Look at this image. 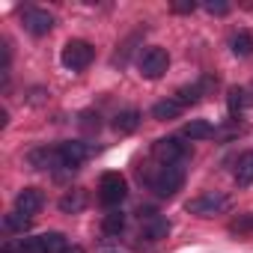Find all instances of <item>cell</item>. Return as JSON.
Returning <instances> with one entry per match:
<instances>
[{
  "instance_id": "obj_1",
  "label": "cell",
  "mask_w": 253,
  "mask_h": 253,
  "mask_svg": "<svg viewBox=\"0 0 253 253\" xmlns=\"http://www.w3.org/2000/svg\"><path fill=\"white\" fill-rule=\"evenodd\" d=\"M92 57H95V51H92V45L84 42V39H72V42H66V48H63V66L72 69V72L86 69V66L92 63Z\"/></svg>"
},
{
  "instance_id": "obj_2",
  "label": "cell",
  "mask_w": 253,
  "mask_h": 253,
  "mask_svg": "<svg viewBox=\"0 0 253 253\" xmlns=\"http://www.w3.org/2000/svg\"><path fill=\"white\" fill-rule=\"evenodd\" d=\"M125 194H128V185H125V179L119 173H104L101 182H98V200L104 206H119L125 200Z\"/></svg>"
},
{
  "instance_id": "obj_3",
  "label": "cell",
  "mask_w": 253,
  "mask_h": 253,
  "mask_svg": "<svg viewBox=\"0 0 253 253\" xmlns=\"http://www.w3.org/2000/svg\"><path fill=\"white\" fill-rule=\"evenodd\" d=\"M149 182H152V191H155L158 197H173V194L182 188L185 173H182L179 167H173V164H170V167H161V170H158Z\"/></svg>"
},
{
  "instance_id": "obj_4",
  "label": "cell",
  "mask_w": 253,
  "mask_h": 253,
  "mask_svg": "<svg viewBox=\"0 0 253 253\" xmlns=\"http://www.w3.org/2000/svg\"><path fill=\"white\" fill-rule=\"evenodd\" d=\"M167 66H170V54L164 48H146L143 57H140V75L149 78V81L161 78L167 72Z\"/></svg>"
},
{
  "instance_id": "obj_5",
  "label": "cell",
  "mask_w": 253,
  "mask_h": 253,
  "mask_svg": "<svg viewBox=\"0 0 253 253\" xmlns=\"http://www.w3.org/2000/svg\"><path fill=\"white\" fill-rule=\"evenodd\" d=\"M229 206V200L223 197V194H203V197H197V200H191L188 203V211L191 214H200V217H211L214 211H220V209H226Z\"/></svg>"
},
{
  "instance_id": "obj_6",
  "label": "cell",
  "mask_w": 253,
  "mask_h": 253,
  "mask_svg": "<svg viewBox=\"0 0 253 253\" xmlns=\"http://www.w3.org/2000/svg\"><path fill=\"white\" fill-rule=\"evenodd\" d=\"M152 152H155V158H158L164 167H170V164H176L179 158H185V143H179V137H164V140H158V143L152 146Z\"/></svg>"
},
{
  "instance_id": "obj_7",
  "label": "cell",
  "mask_w": 253,
  "mask_h": 253,
  "mask_svg": "<svg viewBox=\"0 0 253 253\" xmlns=\"http://www.w3.org/2000/svg\"><path fill=\"white\" fill-rule=\"evenodd\" d=\"M24 27H27L33 36H45V33H51L54 18H51V12H45V9H27V12H24Z\"/></svg>"
},
{
  "instance_id": "obj_8",
  "label": "cell",
  "mask_w": 253,
  "mask_h": 253,
  "mask_svg": "<svg viewBox=\"0 0 253 253\" xmlns=\"http://www.w3.org/2000/svg\"><path fill=\"white\" fill-rule=\"evenodd\" d=\"M42 206H45V194H42L39 188H24V191L15 197V209H18L21 214H27V217L36 214Z\"/></svg>"
},
{
  "instance_id": "obj_9",
  "label": "cell",
  "mask_w": 253,
  "mask_h": 253,
  "mask_svg": "<svg viewBox=\"0 0 253 253\" xmlns=\"http://www.w3.org/2000/svg\"><path fill=\"white\" fill-rule=\"evenodd\" d=\"M60 158H63V167L75 170V167H81L86 161V146L84 143H75V140L60 143Z\"/></svg>"
},
{
  "instance_id": "obj_10",
  "label": "cell",
  "mask_w": 253,
  "mask_h": 253,
  "mask_svg": "<svg viewBox=\"0 0 253 253\" xmlns=\"http://www.w3.org/2000/svg\"><path fill=\"white\" fill-rule=\"evenodd\" d=\"M30 164L36 170H51V167H63V158H60V149H36L30 152Z\"/></svg>"
},
{
  "instance_id": "obj_11",
  "label": "cell",
  "mask_w": 253,
  "mask_h": 253,
  "mask_svg": "<svg viewBox=\"0 0 253 253\" xmlns=\"http://www.w3.org/2000/svg\"><path fill=\"white\" fill-rule=\"evenodd\" d=\"M143 217H146V223H149V226H146V235H149V238H164V235L170 232V223H167L164 217H155L152 209L140 211V220H143Z\"/></svg>"
},
{
  "instance_id": "obj_12",
  "label": "cell",
  "mask_w": 253,
  "mask_h": 253,
  "mask_svg": "<svg viewBox=\"0 0 253 253\" xmlns=\"http://www.w3.org/2000/svg\"><path fill=\"white\" fill-rule=\"evenodd\" d=\"M137 125H140V113H137V110H122V113H116V119H113V128H116L119 134L137 131Z\"/></svg>"
},
{
  "instance_id": "obj_13",
  "label": "cell",
  "mask_w": 253,
  "mask_h": 253,
  "mask_svg": "<svg viewBox=\"0 0 253 253\" xmlns=\"http://www.w3.org/2000/svg\"><path fill=\"white\" fill-rule=\"evenodd\" d=\"M235 182H238L241 188L253 185V152H244V155L238 158V164H235Z\"/></svg>"
},
{
  "instance_id": "obj_14",
  "label": "cell",
  "mask_w": 253,
  "mask_h": 253,
  "mask_svg": "<svg viewBox=\"0 0 253 253\" xmlns=\"http://www.w3.org/2000/svg\"><path fill=\"white\" fill-rule=\"evenodd\" d=\"M214 134V128L206 122V119H191L188 125H185V137L188 140H206V137H211Z\"/></svg>"
},
{
  "instance_id": "obj_15",
  "label": "cell",
  "mask_w": 253,
  "mask_h": 253,
  "mask_svg": "<svg viewBox=\"0 0 253 253\" xmlns=\"http://www.w3.org/2000/svg\"><path fill=\"white\" fill-rule=\"evenodd\" d=\"M179 113H182V104H179L176 98H170V101H158V104L152 107V116H155V119H161V122L176 119Z\"/></svg>"
},
{
  "instance_id": "obj_16",
  "label": "cell",
  "mask_w": 253,
  "mask_h": 253,
  "mask_svg": "<svg viewBox=\"0 0 253 253\" xmlns=\"http://www.w3.org/2000/svg\"><path fill=\"white\" fill-rule=\"evenodd\" d=\"M86 206V194L81 191V188H75V191H69L63 200H60V209L63 211H81Z\"/></svg>"
},
{
  "instance_id": "obj_17",
  "label": "cell",
  "mask_w": 253,
  "mask_h": 253,
  "mask_svg": "<svg viewBox=\"0 0 253 253\" xmlns=\"http://www.w3.org/2000/svg\"><path fill=\"white\" fill-rule=\"evenodd\" d=\"M229 45H232V54H235V57L253 54V36H250V33H235V36L229 39Z\"/></svg>"
},
{
  "instance_id": "obj_18",
  "label": "cell",
  "mask_w": 253,
  "mask_h": 253,
  "mask_svg": "<svg viewBox=\"0 0 253 253\" xmlns=\"http://www.w3.org/2000/svg\"><path fill=\"white\" fill-rule=\"evenodd\" d=\"M39 238H42V244H45L48 253H63V250L69 247L63 232H45V235H39Z\"/></svg>"
},
{
  "instance_id": "obj_19",
  "label": "cell",
  "mask_w": 253,
  "mask_h": 253,
  "mask_svg": "<svg viewBox=\"0 0 253 253\" xmlns=\"http://www.w3.org/2000/svg\"><path fill=\"white\" fill-rule=\"evenodd\" d=\"M104 232L107 235H119L122 229H125V214L122 211H110V214H104Z\"/></svg>"
},
{
  "instance_id": "obj_20",
  "label": "cell",
  "mask_w": 253,
  "mask_h": 253,
  "mask_svg": "<svg viewBox=\"0 0 253 253\" xmlns=\"http://www.w3.org/2000/svg\"><path fill=\"white\" fill-rule=\"evenodd\" d=\"M247 104H250V98H247V89H238V86H232V89H229V110H232V113H241Z\"/></svg>"
},
{
  "instance_id": "obj_21",
  "label": "cell",
  "mask_w": 253,
  "mask_h": 253,
  "mask_svg": "<svg viewBox=\"0 0 253 253\" xmlns=\"http://www.w3.org/2000/svg\"><path fill=\"white\" fill-rule=\"evenodd\" d=\"M6 229L9 232H21L24 235V229H30V217L27 214H21V211H15V214H6Z\"/></svg>"
},
{
  "instance_id": "obj_22",
  "label": "cell",
  "mask_w": 253,
  "mask_h": 253,
  "mask_svg": "<svg viewBox=\"0 0 253 253\" xmlns=\"http://www.w3.org/2000/svg\"><path fill=\"white\" fill-rule=\"evenodd\" d=\"M21 253H48V250H45L42 238L36 235V238H21Z\"/></svg>"
},
{
  "instance_id": "obj_23",
  "label": "cell",
  "mask_w": 253,
  "mask_h": 253,
  "mask_svg": "<svg viewBox=\"0 0 253 253\" xmlns=\"http://www.w3.org/2000/svg\"><path fill=\"white\" fill-rule=\"evenodd\" d=\"M229 229H232V232H250V229H253V214H244V217L232 220Z\"/></svg>"
},
{
  "instance_id": "obj_24",
  "label": "cell",
  "mask_w": 253,
  "mask_h": 253,
  "mask_svg": "<svg viewBox=\"0 0 253 253\" xmlns=\"http://www.w3.org/2000/svg\"><path fill=\"white\" fill-rule=\"evenodd\" d=\"M206 9H209L211 15H226V12H229V3H223V0H209Z\"/></svg>"
},
{
  "instance_id": "obj_25",
  "label": "cell",
  "mask_w": 253,
  "mask_h": 253,
  "mask_svg": "<svg viewBox=\"0 0 253 253\" xmlns=\"http://www.w3.org/2000/svg\"><path fill=\"white\" fill-rule=\"evenodd\" d=\"M197 3L194 0H179V3H173V12H194Z\"/></svg>"
},
{
  "instance_id": "obj_26",
  "label": "cell",
  "mask_w": 253,
  "mask_h": 253,
  "mask_svg": "<svg viewBox=\"0 0 253 253\" xmlns=\"http://www.w3.org/2000/svg\"><path fill=\"white\" fill-rule=\"evenodd\" d=\"M63 253H84V247H78V244H72V247H66Z\"/></svg>"
}]
</instances>
